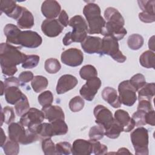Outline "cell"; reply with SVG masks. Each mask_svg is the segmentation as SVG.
Listing matches in <instances>:
<instances>
[{
  "instance_id": "1",
  "label": "cell",
  "mask_w": 155,
  "mask_h": 155,
  "mask_svg": "<svg viewBox=\"0 0 155 155\" xmlns=\"http://www.w3.org/2000/svg\"><path fill=\"white\" fill-rule=\"evenodd\" d=\"M19 48L7 43L1 44L0 64L4 74L12 76L18 71L16 65L24 62L27 54L21 52Z\"/></svg>"
},
{
  "instance_id": "2",
  "label": "cell",
  "mask_w": 155,
  "mask_h": 155,
  "mask_svg": "<svg viewBox=\"0 0 155 155\" xmlns=\"http://www.w3.org/2000/svg\"><path fill=\"white\" fill-rule=\"evenodd\" d=\"M68 25L73 28V31L65 34L62 39L63 44L67 46L72 42L81 43L87 36L88 32L85 19L81 15H76L69 20Z\"/></svg>"
},
{
  "instance_id": "3",
  "label": "cell",
  "mask_w": 155,
  "mask_h": 155,
  "mask_svg": "<svg viewBox=\"0 0 155 155\" xmlns=\"http://www.w3.org/2000/svg\"><path fill=\"white\" fill-rule=\"evenodd\" d=\"M88 27L89 34H102L106 21L101 15V8L96 4L90 2L85 5L83 9Z\"/></svg>"
},
{
  "instance_id": "4",
  "label": "cell",
  "mask_w": 155,
  "mask_h": 155,
  "mask_svg": "<svg viewBox=\"0 0 155 155\" xmlns=\"http://www.w3.org/2000/svg\"><path fill=\"white\" fill-rule=\"evenodd\" d=\"M99 54L110 56L114 61L123 63L127 57L119 50L118 41L111 36H105L102 39L101 48Z\"/></svg>"
},
{
  "instance_id": "5",
  "label": "cell",
  "mask_w": 155,
  "mask_h": 155,
  "mask_svg": "<svg viewBox=\"0 0 155 155\" xmlns=\"http://www.w3.org/2000/svg\"><path fill=\"white\" fill-rule=\"evenodd\" d=\"M130 138L136 154H148V132L145 128L140 127L135 129L131 132Z\"/></svg>"
},
{
  "instance_id": "6",
  "label": "cell",
  "mask_w": 155,
  "mask_h": 155,
  "mask_svg": "<svg viewBox=\"0 0 155 155\" xmlns=\"http://www.w3.org/2000/svg\"><path fill=\"white\" fill-rule=\"evenodd\" d=\"M44 119L45 116L42 110L41 111L36 108H31L21 116L19 123L30 130L36 133V127L42 123Z\"/></svg>"
},
{
  "instance_id": "7",
  "label": "cell",
  "mask_w": 155,
  "mask_h": 155,
  "mask_svg": "<svg viewBox=\"0 0 155 155\" xmlns=\"http://www.w3.org/2000/svg\"><path fill=\"white\" fill-rule=\"evenodd\" d=\"M42 42V39L37 32L31 30H24L19 33L15 45H19L29 48H35L40 46Z\"/></svg>"
},
{
  "instance_id": "8",
  "label": "cell",
  "mask_w": 155,
  "mask_h": 155,
  "mask_svg": "<svg viewBox=\"0 0 155 155\" xmlns=\"http://www.w3.org/2000/svg\"><path fill=\"white\" fill-rule=\"evenodd\" d=\"M136 91L129 80L121 82L118 86L119 98L120 103L128 107L133 105L137 99Z\"/></svg>"
},
{
  "instance_id": "9",
  "label": "cell",
  "mask_w": 155,
  "mask_h": 155,
  "mask_svg": "<svg viewBox=\"0 0 155 155\" xmlns=\"http://www.w3.org/2000/svg\"><path fill=\"white\" fill-rule=\"evenodd\" d=\"M63 64L70 67H78L84 61V54L81 50L76 48H70L64 51L61 56Z\"/></svg>"
},
{
  "instance_id": "10",
  "label": "cell",
  "mask_w": 155,
  "mask_h": 155,
  "mask_svg": "<svg viewBox=\"0 0 155 155\" xmlns=\"http://www.w3.org/2000/svg\"><path fill=\"white\" fill-rule=\"evenodd\" d=\"M95 122L105 130L113 122L114 119L111 111L102 105H97L93 110Z\"/></svg>"
},
{
  "instance_id": "11",
  "label": "cell",
  "mask_w": 155,
  "mask_h": 155,
  "mask_svg": "<svg viewBox=\"0 0 155 155\" xmlns=\"http://www.w3.org/2000/svg\"><path fill=\"white\" fill-rule=\"evenodd\" d=\"M101 86V79L97 76L87 80L86 83L80 89L79 93L82 98L87 101H91L93 100Z\"/></svg>"
},
{
  "instance_id": "12",
  "label": "cell",
  "mask_w": 155,
  "mask_h": 155,
  "mask_svg": "<svg viewBox=\"0 0 155 155\" xmlns=\"http://www.w3.org/2000/svg\"><path fill=\"white\" fill-rule=\"evenodd\" d=\"M1 13H4L7 16L18 20L22 14L24 7L18 5L16 2L11 0L0 1Z\"/></svg>"
},
{
  "instance_id": "13",
  "label": "cell",
  "mask_w": 155,
  "mask_h": 155,
  "mask_svg": "<svg viewBox=\"0 0 155 155\" xmlns=\"http://www.w3.org/2000/svg\"><path fill=\"white\" fill-rule=\"evenodd\" d=\"M64 28L58 19H47L42 22L41 25V30L43 33L50 38L59 35L63 31Z\"/></svg>"
},
{
  "instance_id": "14",
  "label": "cell",
  "mask_w": 155,
  "mask_h": 155,
  "mask_svg": "<svg viewBox=\"0 0 155 155\" xmlns=\"http://www.w3.org/2000/svg\"><path fill=\"white\" fill-rule=\"evenodd\" d=\"M78 84L77 78L71 74H64L58 81L56 92L58 94H64L74 88Z\"/></svg>"
},
{
  "instance_id": "15",
  "label": "cell",
  "mask_w": 155,
  "mask_h": 155,
  "mask_svg": "<svg viewBox=\"0 0 155 155\" xmlns=\"http://www.w3.org/2000/svg\"><path fill=\"white\" fill-rule=\"evenodd\" d=\"M114 116V120L121 126L123 131L130 132L134 128V121L127 111L121 109L117 110L115 111Z\"/></svg>"
},
{
  "instance_id": "16",
  "label": "cell",
  "mask_w": 155,
  "mask_h": 155,
  "mask_svg": "<svg viewBox=\"0 0 155 155\" xmlns=\"http://www.w3.org/2000/svg\"><path fill=\"white\" fill-rule=\"evenodd\" d=\"M41 12L47 19H54L59 15L61 7L59 3L56 1L46 0L42 4Z\"/></svg>"
},
{
  "instance_id": "17",
  "label": "cell",
  "mask_w": 155,
  "mask_h": 155,
  "mask_svg": "<svg viewBox=\"0 0 155 155\" xmlns=\"http://www.w3.org/2000/svg\"><path fill=\"white\" fill-rule=\"evenodd\" d=\"M93 153L91 140L79 139L75 140L72 145L71 154L73 155H89Z\"/></svg>"
},
{
  "instance_id": "18",
  "label": "cell",
  "mask_w": 155,
  "mask_h": 155,
  "mask_svg": "<svg viewBox=\"0 0 155 155\" xmlns=\"http://www.w3.org/2000/svg\"><path fill=\"white\" fill-rule=\"evenodd\" d=\"M102 44V39L97 36H87L81 42L84 51L88 54L99 53Z\"/></svg>"
},
{
  "instance_id": "19",
  "label": "cell",
  "mask_w": 155,
  "mask_h": 155,
  "mask_svg": "<svg viewBox=\"0 0 155 155\" xmlns=\"http://www.w3.org/2000/svg\"><path fill=\"white\" fill-rule=\"evenodd\" d=\"M127 33V31L124 26L107 22L102 35L104 36H111L119 41L122 39Z\"/></svg>"
},
{
  "instance_id": "20",
  "label": "cell",
  "mask_w": 155,
  "mask_h": 155,
  "mask_svg": "<svg viewBox=\"0 0 155 155\" xmlns=\"http://www.w3.org/2000/svg\"><path fill=\"white\" fill-rule=\"evenodd\" d=\"M68 130V126L64 120L58 119L48 124L47 132L50 137L54 136L64 135L67 134Z\"/></svg>"
},
{
  "instance_id": "21",
  "label": "cell",
  "mask_w": 155,
  "mask_h": 155,
  "mask_svg": "<svg viewBox=\"0 0 155 155\" xmlns=\"http://www.w3.org/2000/svg\"><path fill=\"white\" fill-rule=\"evenodd\" d=\"M42 111L44 114L45 118L48 120L49 122L58 119L65 120L64 113L59 106L50 105L42 107Z\"/></svg>"
},
{
  "instance_id": "22",
  "label": "cell",
  "mask_w": 155,
  "mask_h": 155,
  "mask_svg": "<svg viewBox=\"0 0 155 155\" xmlns=\"http://www.w3.org/2000/svg\"><path fill=\"white\" fill-rule=\"evenodd\" d=\"M102 99L113 108H119L121 105L117 91L110 87H105L101 93Z\"/></svg>"
},
{
  "instance_id": "23",
  "label": "cell",
  "mask_w": 155,
  "mask_h": 155,
  "mask_svg": "<svg viewBox=\"0 0 155 155\" xmlns=\"http://www.w3.org/2000/svg\"><path fill=\"white\" fill-rule=\"evenodd\" d=\"M26 129L25 127L20 123L12 122L9 124L8 127V134L10 139L15 140L19 143L25 134Z\"/></svg>"
},
{
  "instance_id": "24",
  "label": "cell",
  "mask_w": 155,
  "mask_h": 155,
  "mask_svg": "<svg viewBox=\"0 0 155 155\" xmlns=\"http://www.w3.org/2000/svg\"><path fill=\"white\" fill-rule=\"evenodd\" d=\"M34 24V17L32 13L24 7L21 15L17 20L18 27L20 29H30L33 27Z\"/></svg>"
},
{
  "instance_id": "25",
  "label": "cell",
  "mask_w": 155,
  "mask_h": 155,
  "mask_svg": "<svg viewBox=\"0 0 155 155\" xmlns=\"http://www.w3.org/2000/svg\"><path fill=\"white\" fill-rule=\"evenodd\" d=\"M5 98L8 104L15 105L22 97L23 93L17 86H9L5 88Z\"/></svg>"
},
{
  "instance_id": "26",
  "label": "cell",
  "mask_w": 155,
  "mask_h": 155,
  "mask_svg": "<svg viewBox=\"0 0 155 155\" xmlns=\"http://www.w3.org/2000/svg\"><path fill=\"white\" fill-rule=\"evenodd\" d=\"M104 18L107 22L124 26L125 21L120 13L114 7H108L104 12Z\"/></svg>"
},
{
  "instance_id": "27",
  "label": "cell",
  "mask_w": 155,
  "mask_h": 155,
  "mask_svg": "<svg viewBox=\"0 0 155 155\" xmlns=\"http://www.w3.org/2000/svg\"><path fill=\"white\" fill-rule=\"evenodd\" d=\"M21 31V30L18 26L13 24H7L4 28V33L6 36V43L15 45L17 36Z\"/></svg>"
},
{
  "instance_id": "28",
  "label": "cell",
  "mask_w": 155,
  "mask_h": 155,
  "mask_svg": "<svg viewBox=\"0 0 155 155\" xmlns=\"http://www.w3.org/2000/svg\"><path fill=\"white\" fill-rule=\"evenodd\" d=\"M155 94V84L146 83L145 85L138 90V100L146 99L151 101Z\"/></svg>"
},
{
  "instance_id": "29",
  "label": "cell",
  "mask_w": 155,
  "mask_h": 155,
  "mask_svg": "<svg viewBox=\"0 0 155 155\" xmlns=\"http://www.w3.org/2000/svg\"><path fill=\"white\" fill-rule=\"evenodd\" d=\"M140 64L146 68H154L155 54L151 50L144 51L139 58Z\"/></svg>"
},
{
  "instance_id": "30",
  "label": "cell",
  "mask_w": 155,
  "mask_h": 155,
  "mask_svg": "<svg viewBox=\"0 0 155 155\" xmlns=\"http://www.w3.org/2000/svg\"><path fill=\"white\" fill-rule=\"evenodd\" d=\"M48 82L47 79L41 75L34 76L31 82V85L33 90L36 93H40L47 88Z\"/></svg>"
},
{
  "instance_id": "31",
  "label": "cell",
  "mask_w": 155,
  "mask_h": 155,
  "mask_svg": "<svg viewBox=\"0 0 155 155\" xmlns=\"http://www.w3.org/2000/svg\"><path fill=\"white\" fill-rule=\"evenodd\" d=\"M144 42L143 37L139 34L131 35L127 40L128 47L133 50H137L140 48Z\"/></svg>"
},
{
  "instance_id": "32",
  "label": "cell",
  "mask_w": 155,
  "mask_h": 155,
  "mask_svg": "<svg viewBox=\"0 0 155 155\" xmlns=\"http://www.w3.org/2000/svg\"><path fill=\"white\" fill-rule=\"evenodd\" d=\"M123 130L121 126L114 120L111 125L105 130V136L110 139H116L120 136V133Z\"/></svg>"
},
{
  "instance_id": "33",
  "label": "cell",
  "mask_w": 155,
  "mask_h": 155,
  "mask_svg": "<svg viewBox=\"0 0 155 155\" xmlns=\"http://www.w3.org/2000/svg\"><path fill=\"white\" fill-rule=\"evenodd\" d=\"M15 109L16 114L21 116L30 109V104L27 97L24 94L22 98L15 105Z\"/></svg>"
},
{
  "instance_id": "34",
  "label": "cell",
  "mask_w": 155,
  "mask_h": 155,
  "mask_svg": "<svg viewBox=\"0 0 155 155\" xmlns=\"http://www.w3.org/2000/svg\"><path fill=\"white\" fill-rule=\"evenodd\" d=\"M2 148L6 155H17L19 152V143L10 139L6 140Z\"/></svg>"
},
{
  "instance_id": "35",
  "label": "cell",
  "mask_w": 155,
  "mask_h": 155,
  "mask_svg": "<svg viewBox=\"0 0 155 155\" xmlns=\"http://www.w3.org/2000/svg\"><path fill=\"white\" fill-rule=\"evenodd\" d=\"M79 75L82 79L88 80L97 76V71L96 68L91 65H85L79 70Z\"/></svg>"
},
{
  "instance_id": "36",
  "label": "cell",
  "mask_w": 155,
  "mask_h": 155,
  "mask_svg": "<svg viewBox=\"0 0 155 155\" xmlns=\"http://www.w3.org/2000/svg\"><path fill=\"white\" fill-rule=\"evenodd\" d=\"M44 68L47 72L50 74H55L58 73L61 68L60 62L57 59L49 58L45 61Z\"/></svg>"
},
{
  "instance_id": "37",
  "label": "cell",
  "mask_w": 155,
  "mask_h": 155,
  "mask_svg": "<svg viewBox=\"0 0 155 155\" xmlns=\"http://www.w3.org/2000/svg\"><path fill=\"white\" fill-rule=\"evenodd\" d=\"M15 120V114L13 108L9 107H5L1 111V124L2 125L3 122L6 124H10Z\"/></svg>"
},
{
  "instance_id": "38",
  "label": "cell",
  "mask_w": 155,
  "mask_h": 155,
  "mask_svg": "<svg viewBox=\"0 0 155 155\" xmlns=\"http://www.w3.org/2000/svg\"><path fill=\"white\" fill-rule=\"evenodd\" d=\"M42 150L44 154L45 155H52L56 154L55 145L52 141L51 137L45 138L42 139L41 143Z\"/></svg>"
},
{
  "instance_id": "39",
  "label": "cell",
  "mask_w": 155,
  "mask_h": 155,
  "mask_svg": "<svg viewBox=\"0 0 155 155\" xmlns=\"http://www.w3.org/2000/svg\"><path fill=\"white\" fill-rule=\"evenodd\" d=\"M105 135V129L101 125H95L90 129L89 138L91 140H99L104 137Z\"/></svg>"
},
{
  "instance_id": "40",
  "label": "cell",
  "mask_w": 155,
  "mask_h": 155,
  "mask_svg": "<svg viewBox=\"0 0 155 155\" xmlns=\"http://www.w3.org/2000/svg\"><path fill=\"white\" fill-rule=\"evenodd\" d=\"M68 105L71 111L74 113L79 112L83 109L85 105V102L82 97L76 96L70 101Z\"/></svg>"
},
{
  "instance_id": "41",
  "label": "cell",
  "mask_w": 155,
  "mask_h": 155,
  "mask_svg": "<svg viewBox=\"0 0 155 155\" xmlns=\"http://www.w3.org/2000/svg\"><path fill=\"white\" fill-rule=\"evenodd\" d=\"M39 60L40 58L38 55H27L24 62L22 63V68L26 69H31L35 68L39 64Z\"/></svg>"
},
{
  "instance_id": "42",
  "label": "cell",
  "mask_w": 155,
  "mask_h": 155,
  "mask_svg": "<svg viewBox=\"0 0 155 155\" xmlns=\"http://www.w3.org/2000/svg\"><path fill=\"white\" fill-rule=\"evenodd\" d=\"M129 81L136 91L140 90L146 84L145 76L141 73H137L134 74L131 78Z\"/></svg>"
},
{
  "instance_id": "43",
  "label": "cell",
  "mask_w": 155,
  "mask_h": 155,
  "mask_svg": "<svg viewBox=\"0 0 155 155\" xmlns=\"http://www.w3.org/2000/svg\"><path fill=\"white\" fill-rule=\"evenodd\" d=\"M38 101L42 107L50 105L53 102V95L50 91H45L38 96Z\"/></svg>"
},
{
  "instance_id": "44",
  "label": "cell",
  "mask_w": 155,
  "mask_h": 155,
  "mask_svg": "<svg viewBox=\"0 0 155 155\" xmlns=\"http://www.w3.org/2000/svg\"><path fill=\"white\" fill-rule=\"evenodd\" d=\"M72 145L68 142H60L55 145L56 154L68 155L71 153Z\"/></svg>"
},
{
  "instance_id": "45",
  "label": "cell",
  "mask_w": 155,
  "mask_h": 155,
  "mask_svg": "<svg viewBox=\"0 0 155 155\" xmlns=\"http://www.w3.org/2000/svg\"><path fill=\"white\" fill-rule=\"evenodd\" d=\"M137 3L140 8L142 10L143 12H145L147 13L155 15L154 12V4L155 1L151 0H145V1H137Z\"/></svg>"
},
{
  "instance_id": "46",
  "label": "cell",
  "mask_w": 155,
  "mask_h": 155,
  "mask_svg": "<svg viewBox=\"0 0 155 155\" xmlns=\"http://www.w3.org/2000/svg\"><path fill=\"white\" fill-rule=\"evenodd\" d=\"M39 139V136L37 133L27 128L25 134L19 142V143L23 145H27L36 142Z\"/></svg>"
},
{
  "instance_id": "47",
  "label": "cell",
  "mask_w": 155,
  "mask_h": 155,
  "mask_svg": "<svg viewBox=\"0 0 155 155\" xmlns=\"http://www.w3.org/2000/svg\"><path fill=\"white\" fill-rule=\"evenodd\" d=\"M92 143L93 147V153L96 155L105 154L107 153L108 148L104 144L101 143L98 140H94L90 139Z\"/></svg>"
},
{
  "instance_id": "48",
  "label": "cell",
  "mask_w": 155,
  "mask_h": 155,
  "mask_svg": "<svg viewBox=\"0 0 155 155\" xmlns=\"http://www.w3.org/2000/svg\"><path fill=\"white\" fill-rule=\"evenodd\" d=\"M145 112L141 110H137L132 115V119L134 121L135 126L141 127L147 125L145 119Z\"/></svg>"
},
{
  "instance_id": "49",
  "label": "cell",
  "mask_w": 155,
  "mask_h": 155,
  "mask_svg": "<svg viewBox=\"0 0 155 155\" xmlns=\"http://www.w3.org/2000/svg\"><path fill=\"white\" fill-rule=\"evenodd\" d=\"M152 110L154 109L153 108V105L150 101L146 99H141L139 101L137 110H141L147 113Z\"/></svg>"
},
{
  "instance_id": "50",
  "label": "cell",
  "mask_w": 155,
  "mask_h": 155,
  "mask_svg": "<svg viewBox=\"0 0 155 155\" xmlns=\"http://www.w3.org/2000/svg\"><path fill=\"white\" fill-rule=\"evenodd\" d=\"M34 78L33 74L30 71H25L21 72L19 75V80L22 84H26L32 81Z\"/></svg>"
},
{
  "instance_id": "51",
  "label": "cell",
  "mask_w": 155,
  "mask_h": 155,
  "mask_svg": "<svg viewBox=\"0 0 155 155\" xmlns=\"http://www.w3.org/2000/svg\"><path fill=\"white\" fill-rule=\"evenodd\" d=\"M139 18L143 22L151 23L155 21V15L142 12L139 13Z\"/></svg>"
},
{
  "instance_id": "52",
  "label": "cell",
  "mask_w": 155,
  "mask_h": 155,
  "mask_svg": "<svg viewBox=\"0 0 155 155\" xmlns=\"http://www.w3.org/2000/svg\"><path fill=\"white\" fill-rule=\"evenodd\" d=\"M4 85L5 88L9 86H17L19 87L20 85V81L16 77L11 76L5 79L4 80Z\"/></svg>"
},
{
  "instance_id": "53",
  "label": "cell",
  "mask_w": 155,
  "mask_h": 155,
  "mask_svg": "<svg viewBox=\"0 0 155 155\" xmlns=\"http://www.w3.org/2000/svg\"><path fill=\"white\" fill-rule=\"evenodd\" d=\"M58 21L61 24V25L65 27L68 25L69 23V19H68V16L67 13V12L64 10H62L58 18Z\"/></svg>"
},
{
  "instance_id": "54",
  "label": "cell",
  "mask_w": 155,
  "mask_h": 155,
  "mask_svg": "<svg viewBox=\"0 0 155 155\" xmlns=\"http://www.w3.org/2000/svg\"><path fill=\"white\" fill-rule=\"evenodd\" d=\"M145 122L147 124H149L151 126H154L155 119H154V110H152L145 113Z\"/></svg>"
},
{
  "instance_id": "55",
  "label": "cell",
  "mask_w": 155,
  "mask_h": 155,
  "mask_svg": "<svg viewBox=\"0 0 155 155\" xmlns=\"http://www.w3.org/2000/svg\"><path fill=\"white\" fill-rule=\"evenodd\" d=\"M148 47L151 51H153L154 52L155 48H154V36H152L148 41Z\"/></svg>"
},
{
  "instance_id": "56",
  "label": "cell",
  "mask_w": 155,
  "mask_h": 155,
  "mask_svg": "<svg viewBox=\"0 0 155 155\" xmlns=\"http://www.w3.org/2000/svg\"><path fill=\"white\" fill-rule=\"evenodd\" d=\"M1 147H2L5 142H6V136L2 128H1Z\"/></svg>"
},
{
  "instance_id": "57",
  "label": "cell",
  "mask_w": 155,
  "mask_h": 155,
  "mask_svg": "<svg viewBox=\"0 0 155 155\" xmlns=\"http://www.w3.org/2000/svg\"><path fill=\"white\" fill-rule=\"evenodd\" d=\"M117 154H131V153L129 151V150L126 148H120L118 150Z\"/></svg>"
},
{
  "instance_id": "58",
  "label": "cell",
  "mask_w": 155,
  "mask_h": 155,
  "mask_svg": "<svg viewBox=\"0 0 155 155\" xmlns=\"http://www.w3.org/2000/svg\"><path fill=\"white\" fill-rule=\"evenodd\" d=\"M1 95L2 96L3 94L4 93V91H5V85H4V82H3L2 81H1Z\"/></svg>"
}]
</instances>
